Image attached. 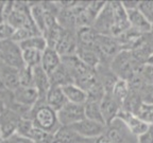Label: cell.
<instances>
[{"instance_id":"9c48e42d","label":"cell","mask_w":153,"mask_h":143,"mask_svg":"<svg viewBox=\"0 0 153 143\" xmlns=\"http://www.w3.org/2000/svg\"><path fill=\"white\" fill-rule=\"evenodd\" d=\"M54 49L61 56L76 54V50H78V39H76V32L63 29L62 35H61Z\"/></svg>"},{"instance_id":"7402d4cb","label":"cell","mask_w":153,"mask_h":143,"mask_svg":"<svg viewBox=\"0 0 153 143\" xmlns=\"http://www.w3.org/2000/svg\"><path fill=\"white\" fill-rule=\"evenodd\" d=\"M111 93H112L113 98L117 101V103L120 105V107L122 108L124 103L127 102L130 94H131V87H130L129 82L118 79V81L116 82L115 86L113 87V90Z\"/></svg>"},{"instance_id":"7c38bea8","label":"cell","mask_w":153,"mask_h":143,"mask_svg":"<svg viewBox=\"0 0 153 143\" xmlns=\"http://www.w3.org/2000/svg\"><path fill=\"white\" fill-rule=\"evenodd\" d=\"M127 14L131 30L139 34L152 33V24L138 9L128 11Z\"/></svg>"},{"instance_id":"83f0119b","label":"cell","mask_w":153,"mask_h":143,"mask_svg":"<svg viewBox=\"0 0 153 143\" xmlns=\"http://www.w3.org/2000/svg\"><path fill=\"white\" fill-rule=\"evenodd\" d=\"M19 83L22 87H33V72L32 68L25 66L19 69Z\"/></svg>"},{"instance_id":"4dcf8cb0","label":"cell","mask_w":153,"mask_h":143,"mask_svg":"<svg viewBox=\"0 0 153 143\" xmlns=\"http://www.w3.org/2000/svg\"><path fill=\"white\" fill-rule=\"evenodd\" d=\"M138 10L153 26V1H139Z\"/></svg>"},{"instance_id":"ac0fdd59","label":"cell","mask_w":153,"mask_h":143,"mask_svg":"<svg viewBox=\"0 0 153 143\" xmlns=\"http://www.w3.org/2000/svg\"><path fill=\"white\" fill-rule=\"evenodd\" d=\"M45 103L49 107H51L52 109H54L57 112L68 103V101H67L66 97H65L62 87L51 86L49 91L46 94Z\"/></svg>"},{"instance_id":"5bb4252c","label":"cell","mask_w":153,"mask_h":143,"mask_svg":"<svg viewBox=\"0 0 153 143\" xmlns=\"http://www.w3.org/2000/svg\"><path fill=\"white\" fill-rule=\"evenodd\" d=\"M100 107L103 119H104V122L106 125L118 117V114H119L120 109H121L117 101L113 98L112 93H105L103 95L102 100L100 101Z\"/></svg>"},{"instance_id":"f1b7e54d","label":"cell","mask_w":153,"mask_h":143,"mask_svg":"<svg viewBox=\"0 0 153 143\" xmlns=\"http://www.w3.org/2000/svg\"><path fill=\"white\" fill-rule=\"evenodd\" d=\"M15 29L5 21L0 22V41H12Z\"/></svg>"},{"instance_id":"8fae6325","label":"cell","mask_w":153,"mask_h":143,"mask_svg":"<svg viewBox=\"0 0 153 143\" xmlns=\"http://www.w3.org/2000/svg\"><path fill=\"white\" fill-rule=\"evenodd\" d=\"M13 98L17 104L27 108H33L34 105L39 101V94L34 87H22L19 86L13 91Z\"/></svg>"},{"instance_id":"30bf717a","label":"cell","mask_w":153,"mask_h":143,"mask_svg":"<svg viewBox=\"0 0 153 143\" xmlns=\"http://www.w3.org/2000/svg\"><path fill=\"white\" fill-rule=\"evenodd\" d=\"M22 117L14 110H4L0 114V126L2 129L3 140H7L16 133L17 126Z\"/></svg>"},{"instance_id":"8992f818","label":"cell","mask_w":153,"mask_h":143,"mask_svg":"<svg viewBox=\"0 0 153 143\" xmlns=\"http://www.w3.org/2000/svg\"><path fill=\"white\" fill-rule=\"evenodd\" d=\"M57 119L61 126H71L74 124L85 119L84 105L68 102L61 110L57 111Z\"/></svg>"},{"instance_id":"44dd1931","label":"cell","mask_w":153,"mask_h":143,"mask_svg":"<svg viewBox=\"0 0 153 143\" xmlns=\"http://www.w3.org/2000/svg\"><path fill=\"white\" fill-rule=\"evenodd\" d=\"M49 79H50L51 86L64 87V86L69 85V84H74V80L72 75L63 64H61V66L49 75Z\"/></svg>"},{"instance_id":"d6a6232c","label":"cell","mask_w":153,"mask_h":143,"mask_svg":"<svg viewBox=\"0 0 153 143\" xmlns=\"http://www.w3.org/2000/svg\"><path fill=\"white\" fill-rule=\"evenodd\" d=\"M5 141H7V143H34V142H32L31 140H29V139L19 136V135H17V133H15L14 136H12L11 138H9Z\"/></svg>"},{"instance_id":"277c9868","label":"cell","mask_w":153,"mask_h":143,"mask_svg":"<svg viewBox=\"0 0 153 143\" xmlns=\"http://www.w3.org/2000/svg\"><path fill=\"white\" fill-rule=\"evenodd\" d=\"M105 135L115 143H137V137L132 133L127 124L119 117L106 125Z\"/></svg>"},{"instance_id":"4316f807","label":"cell","mask_w":153,"mask_h":143,"mask_svg":"<svg viewBox=\"0 0 153 143\" xmlns=\"http://www.w3.org/2000/svg\"><path fill=\"white\" fill-rule=\"evenodd\" d=\"M134 114L140 118L143 121L148 124H153V103L143 102Z\"/></svg>"},{"instance_id":"52a82bcc","label":"cell","mask_w":153,"mask_h":143,"mask_svg":"<svg viewBox=\"0 0 153 143\" xmlns=\"http://www.w3.org/2000/svg\"><path fill=\"white\" fill-rule=\"evenodd\" d=\"M113 28H114V14H113L112 3L106 2L101 13L94 21L93 29L100 35L111 36Z\"/></svg>"},{"instance_id":"e575fe53","label":"cell","mask_w":153,"mask_h":143,"mask_svg":"<svg viewBox=\"0 0 153 143\" xmlns=\"http://www.w3.org/2000/svg\"><path fill=\"white\" fill-rule=\"evenodd\" d=\"M95 143H115L114 141L112 140V139L108 138L105 133H103L102 136L98 137V138L96 139V142Z\"/></svg>"},{"instance_id":"4fadbf2b","label":"cell","mask_w":153,"mask_h":143,"mask_svg":"<svg viewBox=\"0 0 153 143\" xmlns=\"http://www.w3.org/2000/svg\"><path fill=\"white\" fill-rule=\"evenodd\" d=\"M118 117L127 124V126L132 131V133L135 135L136 137L140 136L141 133H145L147 130V128L149 127L148 123H146L139 117H137L136 114H134L133 112L128 111V110L120 109Z\"/></svg>"},{"instance_id":"484cf974","label":"cell","mask_w":153,"mask_h":143,"mask_svg":"<svg viewBox=\"0 0 153 143\" xmlns=\"http://www.w3.org/2000/svg\"><path fill=\"white\" fill-rule=\"evenodd\" d=\"M42 56L43 52L38 50H24L22 51V58H24L25 66L30 67V68H35L37 66H41Z\"/></svg>"},{"instance_id":"cb8c5ba5","label":"cell","mask_w":153,"mask_h":143,"mask_svg":"<svg viewBox=\"0 0 153 143\" xmlns=\"http://www.w3.org/2000/svg\"><path fill=\"white\" fill-rule=\"evenodd\" d=\"M30 13L35 26L39 30L42 35H44L46 30L45 26V9L43 3H32L30 7Z\"/></svg>"},{"instance_id":"603a6c76","label":"cell","mask_w":153,"mask_h":143,"mask_svg":"<svg viewBox=\"0 0 153 143\" xmlns=\"http://www.w3.org/2000/svg\"><path fill=\"white\" fill-rule=\"evenodd\" d=\"M84 111H85L86 119H89V120H91V121L105 124L102 112H101L100 101L87 100V102L84 104ZM105 125H106V124H105Z\"/></svg>"},{"instance_id":"9a60e30c","label":"cell","mask_w":153,"mask_h":143,"mask_svg":"<svg viewBox=\"0 0 153 143\" xmlns=\"http://www.w3.org/2000/svg\"><path fill=\"white\" fill-rule=\"evenodd\" d=\"M55 143H95L96 139H89L81 136L68 126H61L54 135Z\"/></svg>"},{"instance_id":"d4e9b609","label":"cell","mask_w":153,"mask_h":143,"mask_svg":"<svg viewBox=\"0 0 153 143\" xmlns=\"http://www.w3.org/2000/svg\"><path fill=\"white\" fill-rule=\"evenodd\" d=\"M20 49L22 51L24 50H29V49H32V50H38V51H44L48 48L47 41L43 35H37L33 36V37H30L26 41H22L20 43H18Z\"/></svg>"},{"instance_id":"6da1fadb","label":"cell","mask_w":153,"mask_h":143,"mask_svg":"<svg viewBox=\"0 0 153 143\" xmlns=\"http://www.w3.org/2000/svg\"><path fill=\"white\" fill-rule=\"evenodd\" d=\"M143 66V65L135 58L132 51L124 49H121L111 60L110 63V68L113 73L119 80H124L128 82L140 73Z\"/></svg>"},{"instance_id":"7a4b0ae2","label":"cell","mask_w":153,"mask_h":143,"mask_svg":"<svg viewBox=\"0 0 153 143\" xmlns=\"http://www.w3.org/2000/svg\"><path fill=\"white\" fill-rule=\"evenodd\" d=\"M26 118L33 122L34 126L52 135H55V133L61 128V124L57 119V112L49 107L43 100H39L34 105Z\"/></svg>"},{"instance_id":"2e32d148","label":"cell","mask_w":153,"mask_h":143,"mask_svg":"<svg viewBox=\"0 0 153 143\" xmlns=\"http://www.w3.org/2000/svg\"><path fill=\"white\" fill-rule=\"evenodd\" d=\"M32 72H33V87L37 90L39 94V100L45 101L46 94L51 87L49 75L46 73L42 66L32 68Z\"/></svg>"},{"instance_id":"ffe728a7","label":"cell","mask_w":153,"mask_h":143,"mask_svg":"<svg viewBox=\"0 0 153 143\" xmlns=\"http://www.w3.org/2000/svg\"><path fill=\"white\" fill-rule=\"evenodd\" d=\"M64 94L66 97L67 101L74 104H79V105H84L87 100H88V95L86 93L85 90L79 87L76 84H69L66 85L64 87H62Z\"/></svg>"},{"instance_id":"ba28073f","label":"cell","mask_w":153,"mask_h":143,"mask_svg":"<svg viewBox=\"0 0 153 143\" xmlns=\"http://www.w3.org/2000/svg\"><path fill=\"white\" fill-rule=\"evenodd\" d=\"M69 127H71L74 130L80 133L81 136L89 139H97L106 131V125L105 124L91 121V120L86 119V118Z\"/></svg>"},{"instance_id":"5b68a950","label":"cell","mask_w":153,"mask_h":143,"mask_svg":"<svg viewBox=\"0 0 153 143\" xmlns=\"http://www.w3.org/2000/svg\"><path fill=\"white\" fill-rule=\"evenodd\" d=\"M4 21L11 24L15 30L33 24L29 3L14 1L12 11L7 15Z\"/></svg>"},{"instance_id":"1f68e13d","label":"cell","mask_w":153,"mask_h":143,"mask_svg":"<svg viewBox=\"0 0 153 143\" xmlns=\"http://www.w3.org/2000/svg\"><path fill=\"white\" fill-rule=\"evenodd\" d=\"M137 143H153V124H149L147 130L137 137Z\"/></svg>"},{"instance_id":"d6986e66","label":"cell","mask_w":153,"mask_h":143,"mask_svg":"<svg viewBox=\"0 0 153 143\" xmlns=\"http://www.w3.org/2000/svg\"><path fill=\"white\" fill-rule=\"evenodd\" d=\"M61 64H62V56L57 53L55 49L47 48L43 52L41 66L48 75H50L53 71H55L61 66Z\"/></svg>"},{"instance_id":"836d02e7","label":"cell","mask_w":153,"mask_h":143,"mask_svg":"<svg viewBox=\"0 0 153 143\" xmlns=\"http://www.w3.org/2000/svg\"><path fill=\"white\" fill-rule=\"evenodd\" d=\"M122 3V7H124L126 11H132V10L138 9L139 1H123Z\"/></svg>"},{"instance_id":"d590c367","label":"cell","mask_w":153,"mask_h":143,"mask_svg":"<svg viewBox=\"0 0 153 143\" xmlns=\"http://www.w3.org/2000/svg\"><path fill=\"white\" fill-rule=\"evenodd\" d=\"M3 140V135H2V129H1V126H0V141Z\"/></svg>"},{"instance_id":"3957f363","label":"cell","mask_w":153,"mask_h":143,"mask_svg":"<svg viewBox=\"0 0 153 143\" xmlns=\"http://www.w3.org/2000/svg\"><path fill=\"white\" fill-rule=\"evenodd\" d=\"M0 60L2 64L18 70L25 67L22 50L18 43L13 41H0Z\"/></svg>"},{"instance_id":"e0dca14e","label":"cell","mask_w":153,"mask_h":143,"mask_svg":"<svg viewBox=\"0 0 153 143\" xmlns=\"http://www.w3.org/2000/svg\"><path fill=\"white\" fill-rule=\"evenodd\" d=\"M0 81L9 90L15 91L19 86V70L2 64L0 67Z\"/></svg>"},{"instance_id":"f546056e","label":"cell","mask_w":153,"mask_h":143,"mask_svg":"<svg viewBox=\"0 0 153 143\" xmlns=\"http://www.w3.org/2000/svg\"><path fill=\"white\" fill-rule=\"evenodd\" d=\"M140 77L145 84L148 86H153V65L152 64H145L141 67L140 70Z\"/></svg>"}]
</instances>
